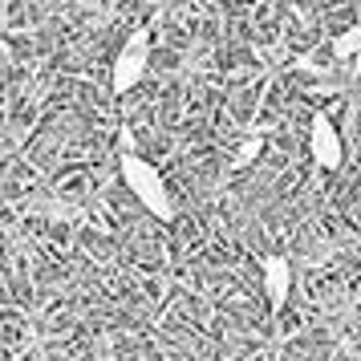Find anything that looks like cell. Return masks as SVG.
Returning a JSON list of instances; mask_svg holds the SVG:
<instances>
[{
	"label": "cell",
	"instance_id": "6da1fadb",
	"mask_svg": "<svg viewBox=\"0 0 361 361\" xmlns=\"http://www.w3.org/2000/svg\"><path fill=\"white\" fill-rule=\"evenodd\" d=\"M122 179H126V191H130L159 224H175L179 207H175V195L166 191V179L159 175V166H150L138 150H126V154H122Z\"/></svg>",
	"mask_w": 361,
	"mask_h": 361
},
{
	"label": "cell",
	"instance_id": "7a4b0ae2",
	"mask_svg": "<svg viewBox=\"0 0 361 361\" xmlns=\"http://www.w3.org/2000/svg\"><path fill=\"white\" fill-rule=\"evenodd\" d=\"M147 69H150V25H138V29L122 41V49L114 53V66H110V90H114L118 98L130 94L134 85L147 78Z\"/></svg>",
	"mask_w": 361,
	"mask_h": 361
},
{
	"label": "cell",
	"instance_id": "3957f363",
	"mask_svg": "<svg viewBox=\"0 0 361 361\" xmlns=\"http://www.w3.org/2000/svg\"><path fill=\"white\" fill-rule=\"evenodd\" d=\"M309 154H312V163L321 166V171H341L345 163V142H341V134H337V126H333V118L329 114H312L309 122Z\"/></svg>",
	"mask_w": 361,
	"mask_h": 361
},
{
	"label": "cell",
	"instance_id": "277c9868",
	"mask_svg": "<svg viewBox=\"0 0 361 361\" xmlns=\"http://www.w3.org/2000/svg\"><path fill=\"white\" fill-rule=\"evenodd\" d=\"M260 272H264L268 309H272V317H280L284 305H288V296H293V264H288V256H280V252H268L260 260Z\"/></svg>",
	"mask_w": 361,
	"mask_h": 361
},
{
	"label": "cell",
	"instance_id": "5b68a950",
	"mask_svg": "<svg viewBox=\"0 0 361 361\" xmlns=\"http://www.w3.org/2000/svg\"><path fill=\"white\" fill-rule=\"evenodd\" d=\"M329 57H333L337 66L357 61V57H361V20H357V25H349V29H341V33L329 41Z\"/></svg>",
	"mask_w": 361,
	"mask_h": 361
},
{
	"label": "cell",
	"instance_id": "8992f818",
	"mask_svg": "<svg viewBox=\"0 0 361 361\" xmlns=\"http://www.w3.org/2000/svg\"><path fill=\"white\" fill-rule=\"evenodd\" d=\"M260 150H264V138H260V134H247L244 142H240V150H235V166L256 163V159H260Z\"/></svg>",
	"mask_w": 361,
	"mask_h": 361
}]
</instances>
